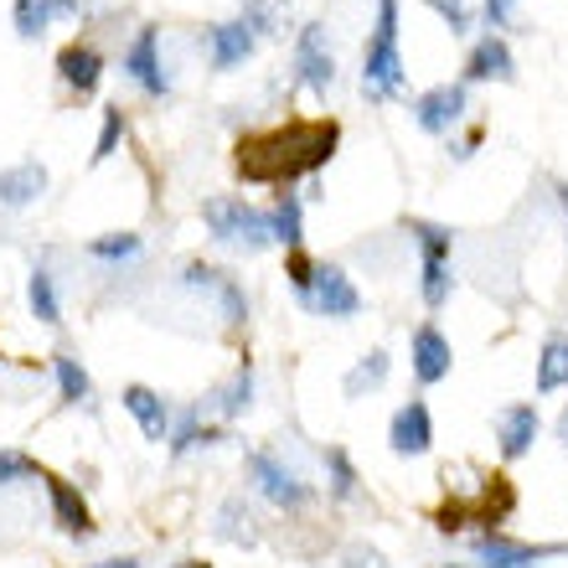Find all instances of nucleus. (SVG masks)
Instances as JSON below:
<instances>
[{"instance_id": "nucleus-18", "label": "nucleus", "mask_w": 568, "mask_h": 568, "mask_svg": "<svg viewBox=\"0 0 568 568\" xmlns=\"http://www.w3.org/2000/svg\"><path fill=\"white\" fill-rule=\"evenodd\" d=\"M532 439H538V408L532 404L501 408V419H496V445H501V455H507V460H523L527 449H532Z\"/></svg>"}, {"instance_id": "nucleus-40", "label": "nucleus", "mask_w": 568, "mask_h": 568, "mask_svg": "<svg viewBox=\"0 0 568 568\" xmlns=\"http://www.w3.org/2000/svg\"><path fill=\"white\" fill-rule=\"evenodd\" d=\"M176 568H212V564H202V558H186V564H176Z\"/></svg>"}, {"instance_id": "nucleus-8", "label": "nucleus", "mask_w": 568, "mask_h": 568, "mask_svg": "<svg viewBox=\"0 0 568 568\" xmlns=\"http://www.w3.org/2000/svg\"><path fill=\"white\" fill-rule=\"evenodd\" d=\"M124 78H135L150 99H165V93H171V73H165V62H161V31L155 27L135 31V42L124 52Z\"/></svg>"}, {"instance_id": "nucleus-32", "label": "nucleus", "mask_w": 568, "mask_h": 568, "mask_svg": "<svg viewBox=\"0 0 568 568\" xmlns=\"http://www.w3.org/2000/svg\"><path fill=\"white\" fill-rule=\"evenodd\" d=\"M11 480H42V465L21 449H0V486H11Z\"/></svg>"}, {"instance_id": "nucleus-26", "label": "nucleus", "mask_w": 568, "mask_h": 568, "mask_svg": "<svg viewBox=\"0 0 568 568\" xmlns=\"http://www.w3.org/2000/svg\"><path fill=\"white\" fill-rule=\"evenodd\" d=\"M212 398H217V404H212V408H217V414H223V419H239L243 408L254 404V367H248V362H243L239 373H233V383H227L223 393H212Z\"/></svg>"}, {"instance_id": "nucleus-37", "label": "nucleus", "mask_w": 568, "mask_h": 568, "mask_svg": "<svg viewBox=\"0 0 568 568\" xmlns=\"http://www.w3.org/2000/svg\"><path fill=\"white\" fill-rule=\"evenodd\" d=\"M511 6H517V0H486V16H491V27H501V21H507Z\"/></svg>"}, {"instance_id": "nucleus-25", "label": "nucleus", "mask_w": 568, "mask_h": 568, "mask_svg": "<svg viewBox=\"0 0 568 568\" xmlns=\"http://www.w3.org/2000/svg\"><path fill=\"white\" fill-rule=\"evenodd\" d=\"M52 367H58L62 404H89V398H93V383H89V373H83V362L68 357V352H58V357H52Z\"/></svg>"}, {"instance_id": "nucleus-27", "label": "nucleus", "mask_w": 568, "mask_h": 568, "mask_svg": "<svg viewBox=\"0 0 568 568\" xmlns=\"http://www.w3.org/2000/svg\"><path fill=\"white\" fill-rule=\"evenodd\" d=\"M383 377H388V352L377 346V352H367V357L346 373V398H362V393H373L383 388Z\"/></svg>"}, {"instance_id": "nucleus-41", "label": "nucleus", "mask_w": 568, "mask_h": 568, "mask_svg": "<svg viewBox=\"0 0 568 568\" xmlns=\"http://www.w3.org/2000/svg\"><path fill=\"white\" fill-rule=\"evenodd\" d=\"M558 434H564V445H568V408H564V419H558Z\"/></svg>"}, {"instance_id": "nucleus-12", "label": "nucleus", "mask_w": 568, "mask_h": 568, "mask_svg": "<svg viewBox=\"0 0 568 568\" xmlns=\"http://www.w3.org/2000/svg\"><path fill=\"white\" fill-rule=\"evenodd\" d=\"M429 445H434V424H429V408L419 404V398H408L398 414H393V424H388V449L393 455H429Z\"/></svg>"}, {"instance_id": "nucleus-6", "label": "nucleus", "mask_w": 568, "mask_h": 568, "mask_svg": "<svg viewBox=\"0 0 568 568\" xmlns=\"http://www.w3.org/2000/svg\"><path fill=\"white\" fill-rule=\"evenodd\" d=\"M248 476H254L258 491L270 496L274 507H284V511H300L305 501H311V486H305V480L280 460V455H270V449H254V455H248Z\"/></svg>"}, {"instance_id": "nucleus-22", "label": "nucleus", "mask_w": 568, "mask_h": 568, "mask_svg": "<svg viewBox=\"0 0 568 568\" xmlns=\"http://www.w3.org/2000/svg\"><path fill=\"white\" fill-rule=\"evenodd\" d=\"M270 227H274V243H284L290 254L305 243V207H300L295 192H280V202H274V212H270Z\"/></svg>"}, {"instance_id": "nucleus-31", "label": "nucleus", "mask_w": 568, "mask_h": 568, "mask_svg": "<svg viewBox=\"0 0 568 568\" xmlns=\"http://www.w3.org/2000/svg\"><path fill=\"white\" fill-rule=\"evenodd\" d=\"M124 140V109L120 104H109L104 109V130H99V140H93V165H104L114 150H120Z\"/></svg>"}, {"instance_id": "nucleus-3", "label": "nucleus", "mask_w": 568, "mask_h": 568, "mask_svg": "<svg viewBox=\"0 0 568 568\" xmlns=\"http://www.w3.org/2000/svg\"><path fill=\"white\" fill-rule=\"evenodd\" d=\"M202 223L217 243H233L243 254H258L274 243V227H270V212H258L254 202L243 196H207L202 202Z\"/></svg>"}, {"instance_id": "nucleus-9", "label": "nucleus", "mask_w": 568, "mask_h": 568, "mask_svg": "<svg viewBox=\"0 0 568 568\" xmlns=\"http://www.w3.org/2000/svg\"><path fill=\"white\" fill-rule=\"evenodd\" d=\"M295 78L305 83L311 93H326L336 83V58H331V42H326V27L311 21L300 27V42H295Z\"/></svg>"}, {"instance_id": "nucleus-2", "label": "nucleus", "mask_w": 568, "mask_h": 568, "mask_svg": "<svg viewBox=\"0 0 568 568\" xmlns=\"http://www.w3.org/2000/svg\"><path fill=\"white\" fill-rule=\"evenodd\" d=\"M362 89L373 99H393L404 89V52H398V0L377 6V31L362 52Z\"/></svg>"}, {"instance_id": "nucleus-28", "label": "nucleus", "mask_w": 568, "mask_h": 568, "mask_svg": "<svg viewBox=\"0 0 568 568\" xmlns=\"http://www.w3.org/2000/svg\"><path fill=\"white\" fill-rule=\"evenodd\" d=\"M217 439H223V429L202 424V414H196V408H186V414H181V424H176V439H171V455H186V449H196V445H217Z\"/></svg>"}, {"instance_id": "nucleus-24", "label": "nucleus", "mask_w": 568, "mask_h": 568, "mask_svg": "<svg viewBox=\"0 0 568 568\" xmlns=\"http://www.w3.org/2000/svg\"><path fill=\"white\" fill-rule=\"evenodd\" d=\"M27 300H31V315L42 321V326H58L62 321V305H58V290H52V270H31V280H27Z\"/></svg>"}, {"instance_id": "nucleus-35", "label": "nucleus", "mask_w": 568, "mask_h": 568, "mask_svg": "<svg viewBox=\"0 0 568 568\" xmlns=\"http://www.w3.org/2000/svg\"><path fill=\"white\" fill-rule=\"evenodd\" d=\"M284 274H290V284H295V295H305V290H311V280H315V264L305 254H290V264H284Z\"/></svg>"}, {"instance_id": "nucleus-20", "label": "nucleus", "mask_w": 568, "mask_h": 568, "mask_svg": "<svg viewBox=\"0 0 568 568\" xmlns=\"http://www.w3.org/2000/svg\"><path fill=\"white\" fill-rule=\"evenodd\" d=\"M47 192V165L42 161H21L11 171H0V207H31Z\"/></svg>"}, {"instance_id": "nucleus-1", "label": "nucleus", "mask_w": 568, "mask_h": 568, "mask_svg": "<svg viewBox=\"0 0 568 568\" xmlns=\"http://www.w3.org/2000/svg\"><path fill=\"white\" fill-rule=\"evenodd\" d=\"M342 145V124L336 120H284L274 130H258V135H243L233 150V165H239L243 181H258V186H290L295 176H311L336 155Z\"/></svg>"}, {"instance_id": "nucleus-15", "label": "nucleus", "mask_w": 568, "mask_h": 568, "mask_svg": "<svg viewBox=\"0 0 568 568\" xmlns=\"http://www.w3.org/2000/svg\"><path fill=\"white\" fill-rule=\"evenodd\" d=\"M517 78V62H511V47L501 37H480L465 58V83H511Z\"/></svg>"}, {"instance_id": "nucleus-29", "label": "nucleus", "mask_w": 568, "mask_h": 568, "mask_svg": "<svg viewBox=\"0 0 568 568\" xmlns=\"http://www.w3.org/2000/svg\"><path fill=\"white\" fill-rule=\"evenodd\" d=\"M326 470H331V496H336V501H352V496H357V470H352L342 445L326 449Z\"/></svg>"}, {"instance_id": "nucleus-10", "label": "nucleus", "mask_w": 568, "mask_h": 568, "mask_svg": "<svg viewBox=\"0 0 568 568\" xmlns=\"http://www.w3.org/2000/svg\"><path fill=\"white\" fill-rule=\"evenodd\" d=\"M465 109H470L465 104V83H439V89L414 99V124H419L424 135H449L465 120Z\"/></svg>"}, {"instance_id": "nucleus-30", "label": "nucleus", "mask_w": 568, "mask_h": 568, "mask_svg": "<svg viewBox=\"0 0 568 568\" xmlns=\"http://www.w3.org/2000/svg\"><path fill=\"white\" fill-rule=\"evenodd\" d=\"M248 523H254V517H248V507H243V501H227V507H223V523H217V538H227V542H248V548H254L258 532H254Z\"/></svg>"}, {"instance_id": "nucleus-39", "label": "nucleus", "mask_w": 568, "mask_h": 568, "mask_svg": "<svg viewBox=\"0 0 568 568\" xmlns=\"http://www.w3.org/2000/svg\"><path fill=\"white\" fill-rule=\"evenodd\" d=\"M554 192H558V202H564V212H568V181H558Z\"/></svg>"}, {"instance_id": "nucleus-38", "label": "nucleus", "mask_w": 568, "mask_h": 568, "mask_svg": "<svg viewBox=\"0 0 568 568\" xmlns=\"http://www.w3.org/2000/svg\"><path fill=\"white\" fill-rule=\"evenodd\" d=\"M93 568H140L135 558H104V564H93Z\"/></svg>"}, {"instance_id": "nucleus-4", "label": "nucleus", "mask_w": 568, "mask_h": 568, "mask_svg": "<svg viewBox=\"0 0 568 568\" xmlns=\"http://www.w3.org/2000/svg\"><path fill=\"white\" fill-rule=\"evenodd\" d=\"M408 233H414V243H419V295H424V305L429 311H439L449 300V248H455V233L449 227H439V223H424V217H414L408 223Z\"/></svg>"}, {"instance_id": "nucleus-11", "label": "nucleus", "mask_w": 568, "mask_h": 568, "mask_svg": "<svg viewBox=\"0 0 568 568\" xmlns=\"http://www.w3.org/2000/svg\"><path fill=\"white\" fill-rule=\"evenodd\" d=\"M186 284L217 300V311L227 315V326H243V321H248V295H243L239 280H227L223 270H212V264H186Z\"/></svg>"}, {"instance_id": "nucleus-34", "label": "nucleus", "mask_w": 568, "mask_h": 568, "mask_svg": "<svg viewBox=\"0 0 568 568\" xmlns=\"http://www.w3.org/2000/svg\"><path fill=\"white\" fill-rule=\"evenodd\" d=\"M424 6L445 16V27L455 31V37H460V31H470V6H465V0H424Z\"/></svg>"}, {"instance_id": "nucleus-33", "label": "nucleus", "mask_w": 568, "mask_h": 568, "mask_svg": "<svg viewBox=\"0 0 568 568\" xmlns=\"http://www.w3.org/2000/svg\"><path fill=\"white\" fill-rule=\"evenodd\" d=\"M93 258H135L140 254V233H104L89 243Z\"/></svg>"}, {"instance_id": "nucleus-23", "label": "nucleus", "mask_w": 568, "mask_h": 568, "mask_svg": "<svg viewBox=\"0 0 568 568\" xmlns=\"http://www.w3.org/2000/svg\"><path fill=\"white\" fill-rule=\"evenodd\" d=\"M568 388V336L554 331L548 342H542V357H538V393H558Z\"/></svg>"}, {"instance_id": "nucleus-14", "label": "nucleus", "mask_w": 568, "mask_h": 568, "mask_svg": "<svg viewBox=\"0 0 568 568\" xmlns=\"http://www.w3.org/2000/svg\"><path fill=\"white\" fill-rule=\"evenodd\" d=\"M414 377H419L424 388L429 383H445L449 377V367H455V352H449V336L439 326H419L414 331Z\"/></svg>"}, {"instance_id": "nucleus-13", "label": "nucleus", "mask_w": 568, "mask_h": 568, "mask_svg": "<svg viewBox=\"0 0 568 568\" xmlns=\"http://www.w3.org/2000/svg\"><path fill=\"white\" fill-rule=\"evenodd\" d=\"M47 480V496H52V517H58V527L68 532V538H93V511L89 501H83V491H78L73 480L52 476V470H42Z\"/></svg>"}, {"instance_id": "nucleus-19", "label": "nucleus", "mask_w": 568, "mask_h": 568, "mask_svg": "<svg viewBox=\"0 0 568 568\" xmlns=\"http://www.w3.org/2000/svg\"><path fill=\"white\" fill-rule=\"evenodd\" d=\"M124 408L135 414V424L145 429L150 445H161V439H171V408H165L161 393H150L145 383H130V388H124Z\"/></svg>"}, {"instance_id": "nucleus-36", "label": "nucleus", "mask_w": 568, "mask_h": 568, "mask_svg": "<svg viewBox=\"0 0 568 568\" xmlns=\"http://www.w3.org/2000/svg\"><path fill=\"white\" fill-rule=\"evenodd\" d=\"M346 568H383V554H377V548H352Z\"/></svg>"}, {"instance_id": "nucleus-5", "label": "nucleus", "mask_w": 568, "mask_h": 568, "mask_svg": "<svg viewBox=\"0 0 568 568\" xmlns=\"http://www.w3.org/2000/svg\"><path fill=\"white\" fill-rule=\"evenodd\" d=\"M300 305H305L311 315L346 321V315L362 311V295H357V284H352V274H346L342 264H315V280H311V290L300 295Z\"/></svg>"}, {"instance_id": "nucleus-21", "label": "nucleus", "mask_w": 568, "mask_h": 568, "mask_svg": "<svg viewBox=\"0 0 568 568\" xmlns=\"http://www.w3.org/2000/svg\"><path fill=\"white\" fill-rule=\"evenodd\" d=\"M83 0H16V37L21 42H37L58 16H78Z\"/></svg>"}, {"instance_id": "nucleus-17", "label": "nucleus", "mask_w": 568, "mask_h": 568, "mask_svg": "<svg viewBox=\"0 0 568 568\" xmlns=\"http://www.w3.org/2000/svg\"><path fill=\"white\" fill-rule=\"evenodd\" d=\"M58 78L78 93V99H89V93L104 83V58H99L93 47H83V42L62 47V52H58Z\"/></svg>"}, {"instance_id": "nucleus-7", "label": "nucleus", "mask_w": 568, "mask_h": 568, "mask_svg": "<svg viewBox=\"0 0 568 568\" xmlns=\"http://www.w3.org/2000/svg\"><path fill=\"white\" fill-rule=\"evenodd\" d=\"M568 554V542H517L501 532H480L476 538V558L486 568H538L542 558Z\"/></svg>"}, {"instance_id": "nucleus-16", "label": "nucleus", "mask_w": 568, "mask_h": 568, "mask_svg": "<svg viewBox=\"0 0 568 568\" xmlns=\"http://www.w3.org/2000/svg\"><path fill=\"white\" fill-rule=\"evenodd\" d=\"M207 47H212V68L217 73H227V68H239L248 52L258 47V31L248 27V21H217V27H207Z\"/></svg>"}]
</instances>
